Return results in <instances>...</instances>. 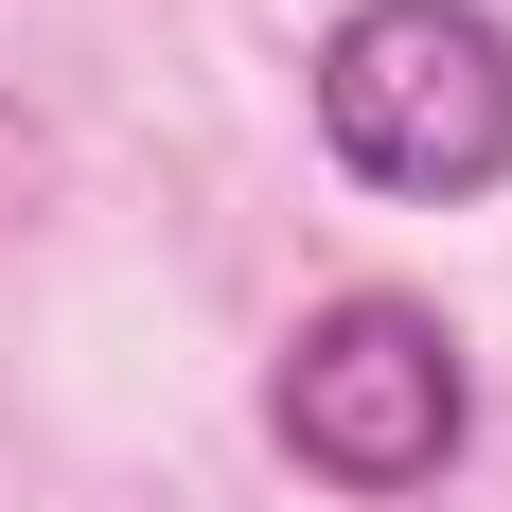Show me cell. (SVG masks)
<instances>
[{
    "mask_svg": "<svg viewBox=\"0 0 512 512\" xmlns=\"http://www.w3.org/2000/svg\"><path fill=\"white\" fill-rule=\"evenodd\" d=\"M318 142L371 195H495L512 177V36L477 0H354L318 36Z\"/></svg>",
    "mask_w": 512,
    "mask_h": 512,
    "instance_id": "1",
    "label": "cell"
},
{
    "mask_svg": "<svg viewBox=\"0 0 512 512\" xmlns=\"http://www.w3.org/2000/svg\"><path fill=\"white\" fill-rule=\"evenodd\" d=\"M265 424H283V460L336 477V495H442V460L477 442V371H460V336L424 301L354 283V301H318L301 336H283Z\"/></svg>",
    "mask_w": 512,
    "mask_h": 512,
    "instance_id": "2",
    "label": "cell"
}]
</instances>
